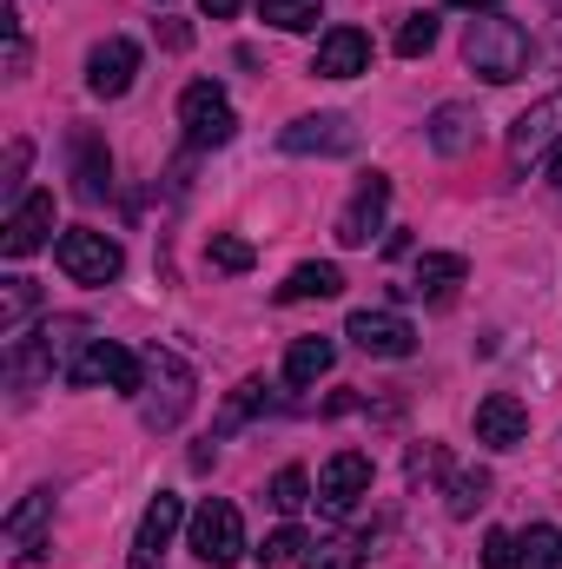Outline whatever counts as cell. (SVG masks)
Masks as SVG:
<instances>
[{
	"label": "cell",
	"mask_w": 562,
	"mask_h": 569,
	"mask_svg": "<svg viewBox=\"0 0 562 569\" xmlns=\"http://www.w3.org/2000/svg\"><path fill=\"white\" fill-rule=\"evenodd\" d=\"M259 13L279 27V33H311L324 13H318V0H259Z\"/></svg>",
	"instance_id": "d4e9b609"
},
{
	"label": "cell",
	"mask_w": 562,
	"mask_h": 569,
	"mask_svg": "<svg viewBox=\"0 0 562 569\" xmlns=\"http://www.w3.org/2000/svg\"><path fill=\"white\" fill-rule=\"evenodd\" d=\"M179 523H185V503H179L172 490H159V497L145 503V517H140V537H133V569L159 563V550L179 537Z\"/></svg>",
	"instance_id": "9a60e30c"
},
{
	"label": "cell",
	"mask_w": 562,
	"mask_h": 569,
	"mask_svg": "<svg viewBox=\"0 0 562 569\" xmlns=\"http://www.w3.org/2000/svg\"><path fill=\"white\" fill-rule=\"evenodd\" d=\"M530 437V411L510 398V391H490L483 405H476V443H490V450H516Z\"/></svg>",
	"instance_id": "e0dca14e"
},
{
	"label": "cell",
	"mask_w": 562,
	"mask_h": 569,
	"mask_svg": "<svg viewBox=\"0 0 562 569\" xmlns=\"http://www.w3.org/2000/svg\"><path fill=\"white\" fill-rule=\"evenodd\" d=\"M53 259H60V272H67L73 284H113L120 272H127V252H120L107 232H93V226H73V232H60Z\"/></svg>",
	"instance_id": "3957f363"
},
{
	"label": "cell",
	"mask_w": 562,
	"mask_h": 569,
	"mask_svg": "<svg viewBox=\"0 0 562 569\" xmlns=\"http://www.w3.org/2000/svg\"><path fill=\"white\" fill-rule=\"evenodd\" d=\"M265 503L284 510V517H291V510H304V503H311V477H304L298 463H284L279 477H272V490H265Z\"/></svg>",
	"instance_id": "4316f807"
},
{
	"label": "cell",
	"mask_w": 562,
	"mask_h": 569,
	"mask_svg": "<svg viewBox=\"0 0 562 569\" xmlns=\"http://www.w3.org/2000/svg\"><path fill=\"white\" fill-rule=\"evenodd\" d=\"M179 127H185V140H192V146H225L232 133H239V113H232L225 87L192 80V87L179 93Z\"/></svg>",
	"instance_id": "5b68a950"
},
{
	"label": "cell",
	"mask_w": 562,
	"mask_h": 569,
	"mask_svg": "<svg viewBox=\"0 0 562 569\" xmlns=\"http://www.w3.org/2000/svg\"><path fill=\"white\" fill-rule=\"evenodd\" d=\"M304 550H311V543H304V530H272V537H265L252 557H259L265 569H284V563H298Z\"/></svg>",
	"instance_id": "f546056e"
},
{
	"label": "cell",
	"mask_w": 562,
	"mask_h": 569,
	"mask_svg": "<svg viewBox=\"0 0 562 569\" xmlns=\"http://www.w3.org/2000/svg\"><path fill=\"white\" fill-rule=\"evenodd\" d=\"M483 497H490V477H483V470H463V477L450 483V517H470Z\"/></svg>",
	"instance_id": "1f68e13d"
},
{
	"label": "cell",
	"mask_w": 562,
	"mask_h": 569,
	"mask_svg": "<svg viewBox=\"0 0 562 569\" xmlns=\"http://www.w3.org/2000/svg\"><path fill=\"white\" fill-rule=\"evenodd\" d=\"M145 378H152V391H165V398H145V425L172 430L185 418V405H192V371H185L172 351H152V358H145Z\"/></svg>",
	"instance_id": "ba28073f"
},
{
	"label": "cell",
	"mask_w": 562,
	"mask_h": 569,
	"mask_svg": "<svg viewBox=\"0 0 562 569\" xmlns=\"http://www.w3.org/2000/svg\"><path fill=\"white\" fill-rule=\"evenodd\" d=\"M550 179H556V199H562V152H556V172H550Z\"/></svg>",
	"instance_id": "74e56055"
},
{
	"label": "cell",
	"mask_w": 562,
	"mask_h": 569,
	"mask_svg": "<svg viewBox=\"0 0 562 569\" xmlns=\"http://www.w3.org/2000/svg\"><path fill=\"white\" fill-rule=\"evenodd\" d=\"M199 7H205V20H232V13H239L245 0H199Z\"/></svg>",
	"instance_id": "d590c367"
},
{
	"label": "cell",
	"mask_w": 562,
	"mask_h": 569,
	"mask_svg": "<svg viewBox=\"0 0 562 569\" xmlns=\"http://www.w3.org/2000/svg\"><path fill=\"white\" fill-rule=\"evenodd\" d=\"M450 7H463V13H496L503 0H450Z\"/></svg>",
	"instance_id": "8d00e7d4"
},
{
	"label": "cell",
	"mask_w": 562,
	"mask_h": 569,
	"mask_svg": "<svg viewBox=\"0 0 562 569\" xmlns=\"http://www.w3.org/2000/svg\"><path fill=\"white\" fill-rule=\"evenodd\" d=\"M463 60H470V73H483L490 87H510V80L530 73L536 40H530V27L510 20V13H476L470 33H463Z\"/></svg>",
	"instance_id": "6da1fadb"
},
{
	"label": "cell",
	"mask_w": 562,
	"mask_h": 569,
	"mask_svg": "<svg viewBox=\"0 0 562 569\" xmlns=\"http://www.w3.org/2000/svg\"><path fill=\"white\" fill-rule=\"evenodd\" d=\"M192 557L205 569H232L245 557V517H239V503L205 497V503L192 510Z\"/></svg>",
	"instance_id": "7a4b0ae2"
},
{
	"label": "cell",
	"mask_w": 562,
	"mask_h": 569,
	"mask_svg": "<svg viewBox=\"0 0 562 569\" xmlns=\"http://www.w3.org/2000/svg\"><path fill=\"white\" fill-rule=\"evenodd\" d=\"M159 40H165L172 53H185V47H192V27H185V20H159Z\"/></svg>",
	"instance_id": "e575fe53"
},
{
	"label": "cell",
	"mask_w": 562,
	"mask_h": 569,
	"mask_svg": "<svg viewBox=\"0 0 562 569\" xmlns=\"http://www.w3.org/2000/svg\"><path fill=\"white\" fill-rule=\"evenodd\" d=\"M304 569H364V543H351V537L311 543V550H304Z\"/></svg>",
	"instance_id": "83f0119b"
},
{
	"label": "cell",
	"mask_w": 562,
	"mask_h": 569,
	"mask_svg": "<svg viewBox=\"0 0 562 569\" xmlns=\"http://www.w3.org/2000/svg\"><path fill=\"white\" fill-rule=\"evenodd\" d=\"M47 232H53V192H27L7 212V226H0V252L7 259H33L47 246Z\"/></svg>",
	"instance_id": "9c48e42d"
},
{
	"label": "cell",
	"mask_w": 562,
	"mask_h": 569,
	"mask_svg": "<svg viewBox=\"0 0 562 569\" xmlns=\"http://www.w3.org/2000/svg\"><path fill=\"white\" fill-rule=\"evenodd\" d=\"M483 569H516V537L510 530H490L483 537Z\"/></svg>",
	"instance_id": "d6a6232c"
},
{
	"label": "cell",
	"mask_w": 562,
	"mask_h": 569,
	"mask_svg": "<svg viewBox=\"0 0 562 569\" xmlns=\"http://www.w3.org/2000/svg\"><path fill=\"white\" fill-rule=\"evenodd\" d=\"M364 67H371V33L364 27H331L318 40V60H311L318 80H358Z\"/></svg>",
	"instance_id": "7c38bea8"
},
{
	"label": "cell",
	"mask_w": 562,
	"mask_h": 569,
	"mask_svg": "<svg viewBox=\"0 0 562 569\" xmlns=\"http://www.w3.org/2000/svg\"><path fill=\"white\" fill-rule=\"evenodd\" d=\"M40 305V284L33 279H7L0 284V331L7 338H20V325H27V311Z\"/></svg>",
	"instance_id": "cb8c5ba5"
},
{
	"label": "cell",
	"mask_w": 562,
	"mask_h": 569,
	"mask_svg": "<svg viewBox=\"0 0 562 569\" xmlns=\"http://www.w3.org/2000/svg\"><path fill=\"white\" fill-rule=\"evenodd\" d=\"M384 206H391V179L384 172H364L338 212V246H371L384 232Z\"/></svg>",
	"instance_id": "8992f818"
},
{
	"label": "cell",
	"mask_w": 562,
	"mask_h": 569,
	"mask_svg": "<svg viewBox=\"0 0 562 569\" xmlns=\"http://www.w3.org/2000/svg\"><path fill=\"white\" fill-rule=\"evenodd\" d=\"M556 140H562V93H550V100H536L530 113H516V127H510V159H516V166H536Z\"/></svg>",
	"instance_id": "8fae6325"
},
{
	"label": "cell",
	"mask_w": 562,
	"mask_h": 569,
	"mask_svg": "<svg viewBox=\"0 0 562 569\" xmlns=\"http://www.w3.org/2000/svg\"><path fill=\"white\" fill-rule=\"evenodd\" d=\"M133 73H140V47L120 40V33L87 53V93H100V100H120L133 87Z\"/></svg>",
	"instance_id": "30bf717a"
},
{
	"label": "cell",
	"mask_w": 562,
	"mask_h": 569,
	"mask_svg": "<svg viewBox=\"0 0 562 569\" xmlns=\"http://www.w3.org/2000/svg\"><path fill=\"white\" fill-rule=\"evenodd\" d=\"M279 146L284 152H331V159H338V152L358 146V127H351L344 113H311V120H291L279 133Z\"/></svg>",
	"instance_id": "5bb4252c"
},
{
	"label": "cell",
	"mask_w": 562,
	"mask_h": 569,
	"mask_svg": "<svg viewBox=\"0 0 562 569\" xmlns=\"http://www.w3.org/2000/svg\"><path fill=\"white\" fill-rule=\"evenodd\" d=\"M205 252H212V266H219V272H252V266H259L252 239H239V232H212V246H205Z\"/></svg>",
	"instance_id": "f1b7e54d"
},
{
	"label": "cell",
	"mask_w": 562,
	"mask_h": 569,
	"mask_svg": "<svg viewBox=\"0 0 562 569\" xmlns=\"http://www.w3.org/2000/svg\"><path fill=\"white\" fill-rule=\"evenodd\" d=\"M470 140H476V113H470V107H456V100H450V107H436V113H430V146H436V152H450V159H456V152H470Z\"/></svg>",
	"instance_id": "7402d4cb"
},
{
	"label": "cell",
	"mask_w": 562,
	"mask_h": 569,
	"mask_svg": "<svg viewBox=\"0 0 562 569\" xmlns=\"http://www.w3.org/2000/svg\"><path fill=\"white\" fill-rule=\"evenodd\" d=\"M463 279H470V259H463V252H423L411 291H418V298H450Z\"/></svg>",
	"instance_id": "ffe728a7"
},
{
	"label": "cell",
	"mask_w": 562,
	"mask_h": 569,
	"mask_svg": "<svg viewBox=\"0 0 562 569\" xmlns=\"http://www.w3.org/2000/svg\"><path fill=\"white\" fill-rule=\"evenodd\" d=\"M331 365H338V345H331V338H291V351H284V385H291V391H311Z\"/></svg>",
	"instance_id": "d6986e66"
},
{
	"label": "cell",
	"mask_w": 562,
	"mask_h": 569,
	"mask_svg": "<svg viewBox=\"0 0 562 569\" xmlns=\"http://www.w3.org/2000/svg\"><path fill=\"white\" fill-rule=\"evenodd\" d=\"M67 385H73V391H100V385H107V391H140V385H145V365L127 351V345L93 338V345L67 365Z\"/></svg>",
	"instance_id": "277c9868"
},
{
	"label": "cell",
	"mask_w": 562,
	"mask_h": 569,
	"mask_svg": "<svg viewBox=\"0 0 562 569\" xmlns=\"http://www.w3.org/2000/svg\"><path fill=\"white\" fill-rule=\"evenodd\" d=\"M516 569H562V530L556 523H530L516 537Z\"/></svg>",
	"instance_id": "603a6c76"
},
{
	"label": "cell",
	"mask_w": 562,
	"mask_h": 569,
	"mask_svg": "<svg viewBox=\"0 0 562 569\" xmlns=\"http://www.w3.org/2000/svg\"><path fill=\"white\" fill-rule=\"evenodd\" d=\"M430 47H436V13H411V20L398 27V53L418 60V53H430Z\"/></svg>",
	"instance_id": "4dcf8cb0"
},
{
	"label": "cell",
	"mask_w": 562,
	"mask_h": 569,
	"mask_svg": "<svg viewBox=\"0 0 562 569\" xmlns=\"http://www.w3.org/2000/svg\"><path fill=\"white\" fill-rule=\"evenodd\" d=\"M40 345H47V358H67V365H73V351L93 345V338H87V318H47Z\"/></svg>",
	"instance_id": "484cf974"
},
{
	"label": "cell",
	"mask_w": 562,
	"mask_h": 569,
	"mask_svg": "<svg viewBox=\"0 0 562 569\" xmlns=\"http://www.w3.org/2000/svg\"><path fill=\"white\" fill-rule=\"evenodd\" d=\"M47 523H53V497H47V490H33V497H20V503H13V517H7V543H13V557H20V563H40V557L53 550V543L40 537Z\"/></svg>",
	"instance_id": "2e32d148"
},
{
	"label": "cell",
	"mask_w": 562,
	"mask_h": 569,
	"mask_svg": "<svg viewBox=\"0 0 562 569\" xmlns=\"http://www.w3.org/2000/svg\"><path fill=\"white\" fill-rule=\"evenodd\" d=\"M318 497H324V510H351L358 497H371V457L364 450H338L318 470Z\"/></svg>",
	"instance_id": "4fadbf2b"
},
{
	"label": "cell",
	"mask_w": 562,
	"mask_h": 569,
	"mask_svg": "<svg viewBox=\"0 0 562 569\" xmlns=\"http://www.w3.org/2000/svg\"><path fill=\"white\" fill-rule=\"evenodd\" d=\"M344 291V272L338 266H324V259H311V266H298L291 279L279 284V305H304V298H338Z\"/></svg>",
	"instance_id": "44dd1931"
},
{
	"label": "cell",
	"mask_w": 562,
	"mask_h": 569,
	"mask_svg": "<svg viewBox=\"0 0 562 569\" xmlns=\"http://www.w3.org/2000/svg\"><path fill=\"white\" fill-rule=\"evenodd\" d=\"M27 159H33V146H27V140L7 146V179H0V192H7V199H20V172H27Z\"/></svg>",
	"instance_id": "836d02e7"
},
{
	"label": "cell",
	"mask_w": 562,
	"mask_h": 569,
	"mask_svg": "<svg viewBox=\"0 0 562 569\" xmlns=\"http://www.w3.org/2000/svg\"><path fill=\"white\" fill-rule=\"evenodd\" d=\"M344 338L364 351V358H411L418 351V325L404 311H351Z\"/></svg>",
	"instance_id": "52a82bcc"
},
{
	"label": "cell",
	"mask_w": 562,
	"mask_h": 569,
	"mask_svg": "<svg viewBox=\"0 0 562 569\" xmlns=\"http://www.w3.org/2000/svg\"><path fill=\"white\" fill-rule=\"evenodd\" d=\"M73 192L80 199H107L113 192V152L100 133H73Z\"/></svg>",
	"instance_id": "ac0fdd59"
}]
</instances>
